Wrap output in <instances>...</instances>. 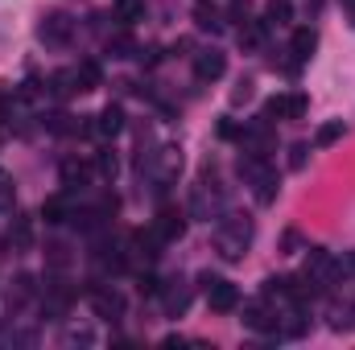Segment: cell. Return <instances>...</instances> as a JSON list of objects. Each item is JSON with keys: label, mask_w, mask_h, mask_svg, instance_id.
<instances>
[{"label": "cell", "mask_w": 355, "mask_h": 350, "mask_svg": "<svg viewBox=\"0 0 355 350\" xmlns=\"http://www.w3.org/2000/svg\"><path fill=\"white\" fill-rule=\"evenodd\" d=\"M248 239H252V219H248V214H227V219H219V227H215V248H219L223 260H232V264L244 260Z\"/></svg>", "instance_id": "6da1fadb"}, {"label": "cell", "mask_w": 355, "mask_h": 350, "mask_svg": "<svg viewBox=\"0 0 355 350\" xmlns=\"http://www.w3.org/2000/svg\"><path fill=\"white\" fill-rule=\"evenodd\" d=\"M91 305H95V313L107 317V322L124 317V297H120L116 288H91Z\"/></svg>", "instance_id": "277c9868"}, {"label": "cell", "mask_w": 355, "mask_h": 350, "mask_svg": "<svg viewBox=\"0 0 355 350\" xmlns=\"http://www.w3.org/2000/svg\"><path fill=\"white\" fill-rule=\"evenodd\" d=\"M116 17H120L124 25H132V21L145 17V4H141V0H116Z\"/></svg>", "instance_id": "ffe728a7"}, {"label": "cell", "mask_w": 355, "mask_h": 350, "mask_svg": "<svg viewBox=\"0 0 355 350\" xmlns=\"http://www.w3.org/2000/svg\"><path fill=\"white\" fill-rule=\"evenodd\" d=\"M219 136H223V140H236V136H244V128H240L232 116H223V120H219Z\"/></svg>", "instance_id": "484cf974"}, {"label": "cell", "mask_w": 355, "mask_h": 350, "mask_svg": "<svg viewBox=\"0 0 355 350\" xmlns=\"http://www.w3.org/2000/svg\"><path fill=\"white\" fill-rule=\"evenodd\" d=\"M227 71V58H223V50H202L198 58H194V75H198V83H215L219 75Z\"/></svg>", "instance_id": "3957f363"}, {"label": "cell", "mask_w": 355, "mask_h": 350, "mask_svg": "<svg viewBox=\"0 0 355 350\" xmlns=\"http://www.w3.org/2000/svg\"><path fill=\"white\" fill-rule=\"evenodd\" d=\"M281 243H285V256H293V252L302 248V235H297V231H285V235H281Z\"/></svg>", "instance_id": "f1b7e54d"}, {"label": "cell", "mask_w": 355, "mask_h": 350, "mask_svg": "<svg viewBox=\"0 0 355 350\" xmlns=\"http://www.w3.org/2000/svg\"><path fill=\"white\" fill-rule=\"evenodd\" d=\"M343 132H347V124H343V120H331V124H322V128H318V136H314V145H318V149H327V145H335V140H343Z\"/></svg>", "instance_id": "e0dca14e"}, {"label": "cell", "mask_w": 355, "mask_h": 350, "mask_svg": "<svg viewBox=\"0 0 355 350\" xmlns=\"http://www.w3.org/2000/svg\"><path fill=\"white\" fill-rule=\"evenodd\" d=\"M8 243L17 248V252H25L29 243H33V223L21 214V219H12V231H8Z\"/></svg>", "instance_id": "5bb4252c"}, {"label": "cell", "mask_w": 355, "mask_h": 350, "mask_svg": "<svg viewBox=\"0 0 355 350\" xmlns=\"http://www.w3.org/2000/svg\"><path fill=\"white\" fill-rule=\"evenodd\" d=\"M207 301H211V309H215V313H232V309L240 305V288H236V284H227V280H215V284L207 288Z\"/></svg>", "instance_id": "5b68a950"}, {"label": "cell", "mask_w": 355, "mask_h": 350, "mask_svg": "<svg viewBox=\"0 0 355 350\" xmlns=\"http://www.w3.org/2000/svg\"><path fill=\"white\" fill-rule=\"evenodd\" d=\"M75 79H79V91H95L99 83H103V71H99V62H79L75 66Z\"/></svg>", "instance_id": "4fadbf2b"}, {"label": "cell", "mask_w": 355, "mask_h": 350, "mask_svg": "<svg viewBox=\"0 0 355 350\" xmlns=\"http://www.w3.org/2000/svg\"><path fill=\"white\" fill-rule=\"evenodd\" d=\"M306 111H310V99H306L302 91H289V95H285V120H302Z\"/></svg>", "instance_id": "ac0fdd59"}, {"label": "cell", "mask_w": 355, "mask_h": 350, "mask_svg": "<svg viewBox=\"0 0 355 350\" xmlns=\"http://www.w3.org/2000/svg\"><path fill=\"white\" fill-rule=\"evenodd\" d=\"M252 87H257L252 79H240L236 91H232V103H236V107H240V103H248V99H252Z\"/></svg>", "instance_id": "d4e9b609"}, {"label": "cell", "mask_w": 355, "mask_h": 350, "mask_svg": "<svg viewBox=\"0 0 355 350\" xmlns=\"http://www.w3.org/2000/svg\"><path fill=\"white\" fill-rule=\"evenodd\" d=\"M75 91H79L75 71H58V75H50V95H54V99H67V95H75Z\"/></svg>", "instance_id": "9a60e30c"}, {"label": "cell", "mask_w": 355, "mask_h": 350, "mask_svg": "<svg viewBox=\"0 0 355 350\" xmlns=\"http://www.w3.org/2000/svg\"><path fill=\"white\" fill-rule=\"evenodd\" d=\"M42 219H46L50 227H62V223L71 219V206H67V198H46V202H42Z\"/></svg>", "instance_id": "7c38bea8"}, {"label": "cell", "mask_w": 355, "mask_h": 350, "mask_svg": "<svg viewBox=\"0 0 355 350\" xmlns=\"http://www.w3.org/2000/svg\"><path fill=\"white\" fill-rule=\"evenodd\" d=\"M261 37H265V25H252V21L240 25V46H244V50H257Z\"/></svg>", "instance_id": "44dd1931"}, {"label": "cell", "mask_w": 355, "mask_h": 350, "mask_svg": "<svg viewBox=\"0 0 355 350\" xmlns=\"http://www.w3.org/2000/svg\"><path fill=\"white\" fill-rule=\"evenodd\" d=\"M62 181H67L71 190H75V185H83V181H87V165H79V161H67V165H62Z\"/></svg>", "instance_id": "603a6c76"}, {"label": "cell", "mask_w": 355, "mask_h": 350, "mask_svg": "<svg viewBox=\"0 0 355 350\" xmlns=\"http://www.w3.org/2000/svg\"><path fill=\"white\" fill-rule=\"evenodd\" d=\"M153 231H157L166 243H170V239H182V235H186V214L174 210V206H166V210L157 214V227H153Z\"/></svg>", "instance_id": "52a82bcc"}, {"label": "cell", "mask_w": 355, "mask_h": 350, "mask_svg": "<svg viewBox=\"0 0 355 350\" xmlns=\"http://www.w3.org/2000/svg\"><path fill=\"white\" fill-rule=\"evenodd\" d=\"M0 206H12V177L0 174Z\"/></svg>", "instance_id": "83f0119b"}, {"label": "cell", "mask_w": 355, "mask_h": 350, "mask_svg": "<svg viewBox=\"0 0 355 350\" xmlns=\"http://www.w3.org/2000/svg\"><path fill=\"white\" fill-rule=\"evenodd\" d=\"M42 124H46V132H54V136H62V132H75V124H71V116H67V111H50Z\"/></svg>", "instance_id": "7402d4cb"}, {"label": "cell", "mask_w": 355, "mask_h": 350, "mask_svg": "<svg viewBox=\"0 0 355 350\" xmlns=\"http://www.w3.org/2000/svg\"><path fill=\"white\" fill-rule=\"evenodd\" d=\"M248 330H277V313H268V305L265 301H252V305H244V317H240Z\"/></svg>", "instance_id": "ba28073f"}, {"label": "cell", "mask_w": 355, "mask_h": 350, "mask_svg": "<svg viewBox=\"0 0 355 350\" xmlns=\"http://www.w3.org/2000/svg\"><path fill=\"white\" fill-rule=\"evenodd\" d=\"M95 132H99L103 140L120 136V132H124V107H120V103H107V107L95 116Z\"/></svg>", "instance_id": "8992f818"}, {"label": "cell", "mask_w": 355, "mask_h": 350, "mask_svg": "<svg viewBox=\"0 0 355 350\" xmlns=\"http://www.w3.org/2000/svg\"><path fill=\"white\" fill-rule=\"evenodd\" d=\"M289 17H293V4L289 0H268L265 25H289Z\"/></svg>", "instance_id": "2e32d148"}, {"label": "cell", "mask_w": 355, "mask_h": 350, "mask_svg": "<svg viewBox=\"0 0 355 350\" xmlns=\"http://www.w3.org/2000/svg\"><path fill=\"white\" fill-rule=\"evenodd\" d=\"M289 50H293V58H297V62H306V58L318 50V33H314V29H293Z\"/></svg>", "instance_id": "30bf717a"}, {"label": "cell", "mask_w": 355, "mask_h": 350, "mask_svg": "<svg viewBox=\"0 0 355 350\" xmlns=\"http://www.w3.org/2000/svg\"><path fill=\"white\" fill-rule=\"evenodd\" d=\"M95 165H99V174H103V177L116 174V157H112V153H99V161H95Z\"/></svg>", "instance_id": "f546056e"}, {"label": "cell", "mask_w": 355, "mask_h": 350, "mask_svg": "<svg viewBox=\"0 0 355 350\" xmlns=\"http://www.w3.org/2000/svg\"><path fill=\"white\" fill-rule=\"evenodd\" d=\"M248 8H252L248 0H232V8H227V17H232V21H248Z\"/></svg>", "instance_id": "4316f807"}, {"label": "cell", "mask_w": 355, "mask_h": 350, "mask_svg": "<svg viewBox=\"0 0 355 350\" xmlns=\"http://www.w3.org/2000/svg\"><path fill=\"white\" fill-rule=\"evenodd\" d=\"M182 280H174V284H162V305H166V313L170 317H178L186 305H190V288H178Z\"/></svg>", "instance_id": "9c48e42d"}, {"label": "cell", "mask_w": 355, "mask_h": 350, "mask_svg": "<svg viewBox=\"0 0 355 350\" xmlns=\"http://www.w3.org/2000/svg\"><path fill=\"white\" fill-rule=\"evenodd\" d=\"M71 33H75V21H71L67 12H50V17H42L37 37H42L46 46H67V42H71Z\"/></svg>", "instance_id": "7a4b0ae2"}, {"label": "cell", "mask_w": 355, "mask_h": 350, "mask_svg": "<svg viewBox=\"0 0 355 350\" xmlns=\"http://www.w3.org/2000/svg\"><path fill=\"white\" fill-rule=\"evenodd\" d=\"M306 157H310V145L306 140L289 145V169H306Z\"/></svg>", "instance_id": "cb8c5ba5"}, {"label": "cell", "mask_w": 355, "mask_h": 350, "mask_svg": "<svg viewBox=\"0 0 355 350\" xmlns=\"http://www.w3.org/2000/svg\"><path fill=\"white\" fill-rule=\"evenodd\" d=\"M157 243H166L157 231H149V235H145V231H137V248H141V256H145V260H157V256H162V252H157Z\"/></svg>", "instance_id": "d6986e66"}, {"label": "cell", "mask_w": 355, "mask_h": 350, "mask_svg": "<svg viewBox=\"0 0 355 350\" xmlns=\"http://www.w3.org/2000/svg\"><path fill=\"white\" fill-rule=\"evenodd\" d=\"M194 21H198V29H207V33H219V29H223V12H219L215 4H207V0H198Z\"/></svg>", "instance_id": "8fae6325"}]
</instances>
